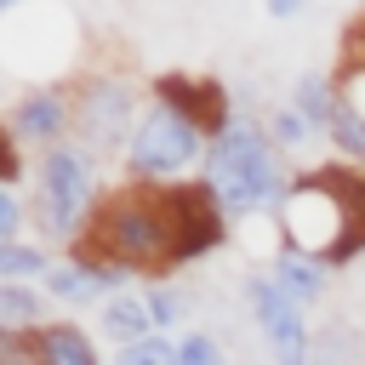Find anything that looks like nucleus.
<instances>
[{
  "label": "nucleus",
  "mask_w": 365,
  "mask_h": 365,
  "mask_svg": "<svg viewBox=\"0 0 365 365\" xmlns=\"http://www.w3.org/2000/svg\"><path fill=\"white\" fill-rule=\"evenodd\" d=\"M222 234H228V217L217 211L205 182H120L103 194L74 257L165 279L171 268L222 245Z\"/></svg>",
  "instance_id": "obj_1"
},
{
  "label": "nucleus",
  "mask_w": 365,
  "mask_h": 365,
  "mask_svg": "<svg viewBox=\"0 0 365 365\" xmlns=\"http://www.w3.org/2000/svg\"><path fill=\"white\" fill-rule=\"evenodd\" d=\"M234 120L228 108V91L211 86V80H182V74H165L154 80L148 91V108L131 131V148H125V182H177L188 171H205V154H211V137Z\"/></svg>",
  "instance_id": "obj_2"
},
{
  "label": "nucleus",
  "mask_w": 365,
  "mask_h": 365,
  "mask_svg": "<svg viewBox=\"0 0 365 365\" xmlns=\"http://www.w3.org/2000/svg\"><path fill=\"white\" fill-rule=\"evenodd\" d=\"M279 251L314 257V262H348L365 251V171L359 165H308L291 177L285 200L274 205Z\"/></svg>",
  "instance_id": "obj_3"
},
{
  "label": "nucleus",
  "mask_w": 365,
  "mask_h": 365,
  "mask_svg": "<svg viewBox=\"0 0 365 365\" xmlns=\"http://www.w3.org/2000/svg\"><path fill=\"white\" fill-rule=\"evenodd\" d=\"M205 194L217 200V211L228 222H245L257 211H274L291 188V171H285V154L274 148L268 125L251 120V114H234L217 137H211V154H205V171H200Z\"/></svg>",
  "instance_id": "obj_4"
},
{
  "label": "nucleus",
  "mask_w": 365,
  "mask_h": 365,
  "mask_svg": "<svg viewBox=\"0 0 365 365\" xmlns=\"http://www.w3.org/2000/svg\"><path fill=\"white\" fill-rule=\"evenodd\" d=\"M103 194L108 188L97 177V160L80 143H57V148L40 154V165H34V217H40V228L51 240L80 245V234L97 217Z\"/></svg>",
  "instance_id": "obj_5"
},
{
  "label": "nucleus",
  "mask_w": 365,
  "mask_h": 365,
  "mask_svg": "<svg viewBox=\"0 0 365 365\" xmlns=\"http://www.w3.org/2000/svg\"><path fill=\"white\" fill-rule=\"evenodd\" d=\"M143 108L148 103L131 74H86L74 86V143L91 160H125Z\"/></svg>",
  "instance_id": "obj_6"
},
{
  "label": "nucleus",
  "mask_w": 365,
  "mask_h": 365,
  "mask_svg": "<svg viewBox=\"0 0 365 365\" xmlns=\"http://www.w3.org/2000/svg\"><path fill=\"white\" fill-rule=\"evenodd\" d=\"M245 302H251V319H257L274 365H314V331L302 319V302L285 297L274 274H251L245 279Z\"/></svg>",
  "instance_id": "obj_7"
},
{
  "label": "nucleus",
  "mask_w": 365,
  "mask_h": 365,
  "mask_svg": "<svg viewBox=\"0 0 365 365\" xmlns=\"http://www.w3.org/2000/svg\"><path fill=\"white\" fill-rule=\"evenodd\" d=\"M74 91L68 86H34L11 103L6 114V137L23 143V148H57V143H74Z\"/></svg>",
  "instance_id": "obj_8"
},
{
  "label": "nucleus",
  "mask_w": 365,
  "mask_h": 365,
  "mask_svg": "<svg viewBox=\"0 0 365 365\" xmlns=\"http://www.w3.org/2000/svg\"><path fill=\"white\" fill-rule=\"evenodd\" d=\"M46 285V297H57V302H68V308H86V302H108V297H120V291H131V274L125 268H114V262H91V257H68V262H51V274L40 279Z\"/></svg>",
  "instance_id": "obj_9"
},
{
  "label": "nucleus",
  "mask_w": 365,
  "mask_h": 365,
  "mask_svg": "<svg viewBox=\"0 0 365 365\" xmlns=\"http://www.w3.org/2000/svg\"><path fill=\"white\" fill-rule=\"evenodd\" d=\"M97 331H103L108 342H120V348L160 336L154 308H148V291H120V297H108V302L97 308Z\"/></svg>",
  "instance_id": "obj_10"
},
{
  "label": "nucleus",
  "mask_w": 365,
  "mask_h": 365,
  "mask_svg": "<svg viewBox=\"0 0 365 365\" xmlns=\"http://www.w3.org/2000/svg\"><path fill=\"white\" fill-rule=\"evenodd\" d=\"M34 365H103V359H97V342L80 325L51 319L46 331H34Z\"/></svg>",
  "instance_id": "obj_11"
},
{
  "label": "nucleus",
  "mask_w": 365,
  "mask_h": 365,
  "mask_svg": "<svg viewBox=\"0 0 365 365\" xmlns=\"http://www.w3.org/2000/svg\"><path fill=\"white\" fill-rule=\"evenodd\" d=\"M51 319H46V297L34 291V285H17V279H0V331H11V336H34V331H46Z\"/></svg>",
  "instance_id": "obj_12"
},
{
  "label": "nucleus",
  "mask_w": 365,
  "mask_h": 365,
  "mask_svg": "<svg viewBox=\"0 0 365 365\" xmlns=\"http://www.w3.org/2000/svg\"><path fill=\"white\" fill-rule=\"evenodd\" d=\"M291 108H297V114H302L314 131H325V137H331V120H336V74H319V68L297 74Z\"/></svg>",
  "instance_id": "obj_13"
},
{
  "label": "nucleus",
  "mask_w": 365,
  "mask_h": 365,
  "mask_svg": "<svg viewBox=\"0 0 365 365\" xmlns=\"http://www.w3.org/2000/svg\"><path fill=\"white\" fill-rule=\"evenodd\" d=\"M268 274H274V279H279V291H285V297H297V302H319V297H325V262H314V257L274 251Z\"/></svg>",
  "instance_id": "obj_14"
},
{
  "label": "nucleus",
  "mask_w": 365,
  "mask_h": 365,
  "mask_svg": "<svg viewBox=\"0 0 365 365\" xmlns=\"http://www.w3.org/2000/svg\"><path fill=\"white\" fill-rule=\"evenodd\" d=\"M314 365H365V336L342 319H331L319 336H314Z\"/></svg>",
  "instance_id": "obj_15"
},
{
  "label": "nucleus",
  "mask_w": 365,
  "mask_h": 365,
  "mask_svg": "<svg viewBox=\"0 0 365 365\" xmlns=\"http://www.w3.org/2000/svg\"><path fill=\"white\" fill-rule=\"evenodd\" d=\"M0 274H6V279H17V285H29V279H46V274H51V257H46V245L0 240Z\"/></svg>",
  "instance_id": "obj_16"
},
{
  "label": "nucleus",
  "mask_w": 365,
  "mask_h": 365,
  "mask_svg": "<svg viewBox=\"0 0 365 365\" xmlns=\"http://www.w3.org/2000/svg\"><path fill=\"white\" fill-rule=\"evenodd\" d=\"M262 125H268V137H274V148L279 154H297V148H308V137H314V125L285 103V108H268L262 114Z\"/></svg>",
  "instance_id": "obj_17"
},
{
  "label": "nucleus",
  "mask_w": 365,
  "mask_h": 365,
  "mask_svg": "<svg viewBox=\"0 0 365 365\" xmlns=\"http://www.w3.org/2000/svg\"><path fill=\"white\" fill-rule=\"evenodd\" d=\"M143 291H148V308H154L160 336H165V331H177V325L188 319V291H177V285H165V279H154V285H143Z\"/></svg>",
  "instance_id": "obj_18"
},
{
  "label": "nucleus",
  "mask_w": 365,
  "mask_h": 365,
  "mask_svg": "<svg viewBox=\"0 0 365 365\" xmlns=\"http://www.w3.org/2000/svg\"><path fill=\"white\" fill-rule=\"evenodd\" d=\"M114 365H177V342H171V336L131 342V348H120V359H114Z\"/></svg>",
  "instance_id": "obj_19"
},
{
  "label": "nucleus",
  "mask_w": 365,
  "mask_h": 365,
  "mask_svg": "<svg viewBox=\"0 0 365 365\" xmlns=\"http://www.w3.org/2000/svg\"><path fill=\"white\" fill-rule=\"evenodd\" d=\"M177 365H228V359H222L217 336H205V331H182V342H177Z\"/></svg>",
  "instance_id": "obj_20"
},
{
  "label": "nucleus",
  "mask_w": 365,
  "mask_h": 365,
  "mask_svg": "<svg viewBox=\"0 0 365 365\" xmlns=\"http://www.w3.org/2000/svg\"><path fill=\"white\" fill-rule=\"evenodd\" d=\"M0 240H23V194L0 182Z\"/></svg>",
  "instance_id": "obj_21"
},
{
  "label": "nucleus",
  "mask_w": 365,
  "mask_h": 365,
  "mask_svg": "<svg viewBox=\"0 0 365 365\" xmlns=\"http://www.w3.org/2000/svg\"><path fill=\"white\" fill-rule=\"evenodd\" d=\"M268 6V17H297L302 11V0H262Z\"/></svg>",
  "instance_id": "obj_22"
},
{
  "label": "nucleus",
  "mask_w": 365,
  "mask_h": 365,
  "mask_svg": "<svg viewBox=\"0 0 365 365\" xmlns=\"http://www.w3.org/2000/svg\"><path fill=\"white\" fill-rule=\"evenodd\" d=\"M0 6H6V11H17V6H23V0H0Z\"/></svg>",
  "instance_id": "obj_23"
}]
</instances>
